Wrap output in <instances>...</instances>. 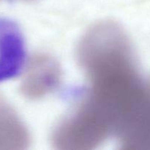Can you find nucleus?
Listing matches in <instances>:
<instances>
[{
	"label": "nucleus",
	"instance_id": "obj_1",
	"mask_svg": "<svg viewBox=\"0 0 150 150\" xmlns=\"http://www.w3.org/2000/svg\"><path fill=\"white\" fill-rule=\"evenodd\" d=\"M28 59L26 39L16 21L0 16V83L22 74Z\"/></svg>",
	"mask_w": 150,
	"mask_h": 150
}]
</instances>
